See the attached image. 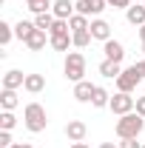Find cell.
Wrapping results in <instances>:
<instances>
[{"label":"cell","mask_w":145,"mask_h":148,"mask_svg":"<svg viewBox=\"0 0 145 148\" xmlns=\"http://www.w3.org/2000/svg\"><path fill=\"white\" fill-rule=\"evenodd\" d=\"M85 134H88V128H85L83 120H68V123H66V137H68L71 143H83Z\"/></svg>","instance_id":"8"},{"label":"cell","mask_w":145,"mask_h":148,"mask_svg":"<svg viewBox=\"0 0 145 148\" xmlns=\"http://www.w3.org/2000/svg\"><path fill=\"white\" fill-rule=\"evenodd\" d=\"M117 117H122V114H131V111L137 108V97H131V94L125 91H117V94H111V106H108Z\"/></svg>","instance_id":"5"},{"label":"cell","mask_w":145,"mask_h":148,"mask_svg":"<svg viewBox=\"0 0 145 148\" xmlns=\"http://www.w3.org/2000/svg\"><path fill=\"white\" fill-rule=\"evenodd\" d=\"M142 80H145V77H142V71H140V66L134 63V66L122 69V74L117 77V91H125V94H131V91H137V86H140Z\"/></svg>","instance_id":"4"},{"label":"cell","mask_w":145,"mask_h":148,"mask_svg":"<svg viewBox=\"0 0 145 148\" xmlns=\"http://www.w3.org/2000/svg\"><path fill=\"white\" fill-rule=\"evenodd\" d=\"M63 74H66V80H71V83L85 80V54H83V51H66Z\"/></svg>","instance_id":"3"},{"label":"cell","mask_w":145,"mask_h":148,"mask_svg":"<svg viewBox=\"0 0 145 148\" xmlns=\"http://www.w3.org/2000/svg\"><path fill=\"white\" fill-rule=\"evenodd\" d=\"M100 74H103V77H108V80H117V77L122 74V63H114V60H103V63H100Z\"/></svg>","instance_id":"17"},{"label":"cell","mask_w":145,"mask_h":148,"mask_svg":"<svg viewBox=\"0 0 145 148\" xmlns=\"http://www.w3.org/2000/svg\"><path fill=\"white\" fill-rule=\"evenodd\" d=\"M14 140H12V131H0V148H12Z\"/></svg>","instance_id":"28"},{"label":"cell","mask_w":145,"mask_h":148,"mask_svg":"<svg viewBox=\"0 0 145 148\" xmlns=\"http://www.w3.org/2000/svg\"><path fill=\"white\" fill-rule=\"evenodd\" d=\"M91 106H94V108H108L111 106V94L105 91L103 86H97V88H94V97H91Z\"/></svg>","instance_id":"18"},{"label":"cell","mask_w":145,"mask_h":148,"mask_svg":"<svg viewBox=\"0 0 145 148\" xmlns=\"http://www.w3.org/2000/svg\"><path fill=\"white\" fill-rule=\"evenodd\" d=\"M100 148H120V145H114V143H103Z\"/></svg>","instance_id":"35"},{"label":"cell","mask_w":145,"mask_h":148,"mask_svg":"<svg viewBox=\"0 0 145 148\" xmlns=\"http://www.w3.org/2000/svg\"><path fill=\"white\" fill-rule=\"evenodd\" d=\"M14 125H17V117H14L12 111H3V114H0V131H12Z\"/></svg>","instance_id":"25"},{"label":"cell","mask_w":145,"mask_h":148,"mask_svg":"<svg viewBox=\"0 0 145 148\" xmlns=\"http://www.w3.org/2000/svg\"><path fill=\"white\" fill-rule=\"evenodd\" d=\"M71 40H74V46H77V49H85V46H88L94 37H91V32H74Z\"/></svg>","instance_id":"26"},{"label":"cell","mask_w":145,"mask_h":148,"mask_svg":"<svg viewBox=\"0 0 145 148\" xmlns=\"http://www.w3.org/2000/svg\"><path fill=\"white\" fill-rule=\"evenodd\" d=\"M17 91H14V88H3V91H0V108L3 111H14L17 108Z\"/></svg>","instance_id":"16"},{"label":"cell","mask_w":145,"mask_h":148,"mask_svg":"<svg viewBox=\"0 0 145 148\" xmlns=\"http://www.w3.org/2000/svg\"><path fill=\"white\" fill-rule=\"evenodd\" d=\"M137 66H140V71H142V77H145V60H140Z\"/></svg>","instance_id":"33"},{"label":"cell","mask_w":145,"mask_h":148,"mask_svg":"<svg viewBox=\"0 0 145 148\" xmlns=\"http://www.w3.org/2000/svg\"><path fill=\"white\" fill-rule=\"evenodd\" d=\"M71 148H88L85 143H71Z\"/></svg>","instance_id":"34"},{"label":"cell","mask_w":145,"mask_h":148,"mask_svg":"<svg viewBox=\"0 0 145 148\" xmlns=\"http://www.w3.org/2000/svg\"><path fill=\"white\" fill-rule=\"evenodd\" d=\"M94 83L91 80H80V83H74V100L77 103H91V97H94Z\"/></svg>","instance_id":"11"},{"label":"cell","mask_w":145,"mask_h":148,"mask_svg":"<svg viewBox=\"0 0 145 148\" xmlns=\"http://www.w3.org/2000/svg\"><path fill=\"white\" fill-rule=\"evenodd\" d=\"M103 51H105V60H114V63H122L125 60V46L120 40H114V37L103 43Z\"/></svg>","instance_id":"7"},{"label":"cell","mask_w":145,"mask_h":148,"mask_svg":"<svg viewBox=\"0 0 145 148\" xmlns=\"http://www.w3.org/2000/svg\"><path fill=\"white\" fill-rule=\"evenodd\" d=\"M68 29H71V34H74V32H88L91 23H88V17H85V14H80V12H77V14L68 20Z\"/></svg>","instance_id":"21"},{"label":"cell","mask_w":145,"mask_h":148,"mask_svg":"<svg viewBox=\"0 0 145 148\" xmlns=\"http://www.w3.org/2000/svg\"><path fill=\"white\" fill-rule=\"evenodd\" d=\"M26 86V74L23 71H17V69H9V71L3 74V88H23Z\"/></svg>","instance_id":"13"},{"label":"cell","mask_w":145,"mask_h":148,"mask_svg":"<svg viewBox=\"0 0 145 148\" xmlns=\"http://www.w3.org/2000/svg\"><path fill=\"white\" fill-rule=\"evenodd\" d=\"M34 29H37V26H34V20H20L17 26H14V37H17V40H23V43H26V37L31 34Z\"/></svg>","instance_id":"20"},{"label":"cell","mask_w":145,"mask_h":148,"mask_svg":"<svg viewBox=\"0 0 145 148\" xmlns=\"http://www.w3.org/2000/svg\"><path fill=\"white\" fill-rule=\"evenodd\" d=\"M46 40H51V37H49V32L34 29L31 34L26 37V49H29V51H43V49H46Z\"/></svg>","instance_id":"10"},{"label":"cell","mask_w":145,"mask_h":148,"mask_svg":"<svg viewBox=\"0 0 145 148\" xmlns=\"http://www.w3.org/2000/svg\"><path fill=\"white\" fill-rule=\"evenodd\" d=\"M145 128V117H140L137 111H131V114H122L120 120H117V137L120 140H137Z\"/></svg>","instance_id":"1"},{"label":"cell","mask_w":145,"mask_h":148,"mask_svg":"<svg viewBox=\"0 0 145 148\" xmlns=\"http://www.w3.org/2000/svg\"><path fill=\"white\" fill-rule=\"evenodd\" d=\"M12 37H14V26L6 23V20H0V46H9Z\"/></svg>","instance_id":"23"},{"label":"cell","mask_w":145,"mask_h":148,"mask_svg":"<svg viewBox=\"0 0 145 148\" xmlns=\"http://www.w3.org/2000/svg\"><path fill=\"white\" fill-rule=\"evenodd\" d=\"M125 20L131 23V26H145V3H140V6H128L125 9Z\"/></svg>","instance_id":"14"},{"label":"cell","mask_w":145,"mask_h":148,"mask_svg":"<svg viewBox=\"0 0 145 148\" xmlns=\"http://www.w3.org/2000/svg\"><path fill=\"white\" fill-rule=\"evenodd\" d=\"M51 14L57 20H71L77 14V6H74L71 0H54V6H51Z\"/></svg>","instance_id":"9"},{"label":"cell","mask_w":145,"mask_h":148,"mask_svg":"<svg viewBox=\"0 0 145 148\" xmlns=\"http://www.w3.org/2000/svg\"><path fill=\"white\" fill-rule=\"evenodd\" d=\"M142 51H145V43H142Z\"/></svg>","instance_id":"37"},{"label":"cell","mask_w":145,"mask_h":148,"mask_svg":"<svg viewBox=\"0 0 145 148\" xmlns=\"http://www.w3.org/2000/svg\"><path fill=\"white\" fill-rule=\"evenodd\" d=\"M142 148H145V143H142Z\"/></svg>","instance_id":"39"},{"label":"cell","mask_w":145,"mask_h":148,"mask_svg":"<svg viewBox=\"0 0 145 148\" xmlns=\"http://www.w3.org/2000/svg\"><path fill=\"white\" fill-rule=\"evenodd\" d=\"M57 34H71V29H68V20H54V26H51L49 37H57Z\"/></svg>","instance_id":"27"},{"label":"cell","mask_w":145,"mask_h":148,"mask_svg":"<svg viewBox=\"0 0 145 148\" xmlns=\"http://www.w3.org/2000/svg\"><path fill=\"white\" fill-rule=\"evenodd\" d=\"M134 111H137L140 117H145V94H142V97H137V108H134Z\"/></svg>","instance_id":"29"},{"label":"cell","mask_w":145,"mask_h":148,"mask_svg":"<svg viewBox=\"0 0 145 148\" xmlns=\"http://www.w3.org/2000/svg\"><path fill=\"white\" fill-rule=\"evenodd\" d=\"M26 3H31V0H26Z\"/></svg>","instance_id":"38"},{"label":"cell","mask_w":145,"mask_h":148,"mask_svg":"<svg viewBox=\"0 0 145 148\" xmlns=\"http://www.w3.org/2000/svg\"><path fill=\"white\" fill-rule=\"evenodd\" d=\"M108 6H114V9H128L131 0H108Z\"/></svg>","instance_id":"30"},{"label":"cell","mask_w":145,"mask_h":148,"mask_svg":"<svg viewBox=\"0 0 145 148\" xmlns=\"http://www.w3.org/2000/svg\"><path fill=\"white\" fill-rule=\"evenodd\" d=\"M120 148H142L137 140H120Z\"/></svg>","instance_id":"31"},{"label":"cell","mask_w":145,"mask_h":148,"mask_svg":"<svg viewBox=\"0 0 145 148\" xmlns=\"http://www.w3.org/2000/svg\"><path fill=\"white\" fill-rule=\"evenodd\" d=\"M88 32H91L94 40H103V43L111 40V26H108L103 17H94V20H91V29H88Z\"/></svg>","instance_id":"12"},{"label":"cell","mask_w":145,"mask_h":148,"mask_svg":"<svg viewBox=\"0 0 145 148\" xmlns=\"http://www.w3.org/2000/svg\"><path fill=\"white\" fill-rule=\"evenodd\" d=\"M49 46H51L54 51H68V49L74 46V40H71V34H57V37L49 40Z\"/></svg>","instance_id":"19"},{"label":"cell","mask_w":145,"mask_h":148,"mask_svg":"<svg viewBox=\"0 0 145 148\" xmlns=\"http://www.w3.org/2000/svg\"><path fill=\"white\" fill-rule=\"evenodd\" d=\"M29 94H40L46 88V77L43 74H26V86H23Z\"/></svg>","instance_id":"15"},{"label":"cell","mask_w":145,"mask_h":148,"mask_svg":"<svg viewBox=\"0 0 145 148\" xmlns=\"http://www.w3.org/2000/svg\"><path fill=\"white\" fill-rule=\"evenodd\" d=\"M12 148H34V145H31V143H14Z\"/></svg>","instance_id":"32"},{"label":"cell","mask_w":145,"mask_h":148,"mask_svg":"<svg viewBox=\"0 0 145 148\" xmlns=\"http://www.w3.org/2000/svg\"><path fill=\"white\" fill-rule=\"evenodd\" d=\"M54 14L51 12H46V14H34V26L37 29H43V32H51V26H54Z\"/></svg>","instance_id":"22"},{"label":"cell","mask_w":145,"mask_h":148,"mask_svg":"<svg viewBox=\"0 0 145 148\" xmlns=\"http://www.w3.org/2000/svg\"><path fill=\"white\" fill-rule=\"evenodd\" d=\"M23 125L31 131V134L46 131V125H49V114H46V108H43L40 103H29V106L23 108Z\"/></svg>","instance_id":"2"},{"label":"cell","mask_w":145,"mask_h":148,"mask_svg":"<svg viewBox=\"0 0 145 148\" xmlns=\"http://www.w3.org/2000/svg\"><path fill=\"white\" fill-rule=\"evenodd\" d=\"M74 6H77V12L85 14V17H100L103 9L108 6V0H77Z\"/></svg>","instance_id":"6"},{"label":"cell","mask_w":145,"mask_h":148,"mask_svg":"<svg viewBox=\"0 0 145 148\" xmlns=\"http://www.w3.org/2000/svg\"><path fill=\"white\" fill-rule=\"evenodd\" d=\"M140 37H142V43H145V26H140Z\"/></svg>","instance_id":"36"},{"label":"cell","mask_w":145,"mask_h":148,"mask_svg":"<svg viewBox=\"0 0 145 148\" xmlns=\"http://www.w3.org/2000/svg\"><path fill=\"white\" fill-rule=\"evenodd\" d=\"M51 6H54L51 0H31L29 3V12L31 14H46V12H51Z\"/></svg>","instance_id":"24"},{"label":"cell","mask_w":145,"mask_h":148,"mask_svg":"<svg viewBox=\"0 0 145 148\" xmlns=\"http://www.w3.org/2000/svg\"><path fill=\"white\" fill-rule=\"evenodd\" d=\"M142 3H145V0H142Z\"/></svg>","instance_id":"40"}]
</instances>
